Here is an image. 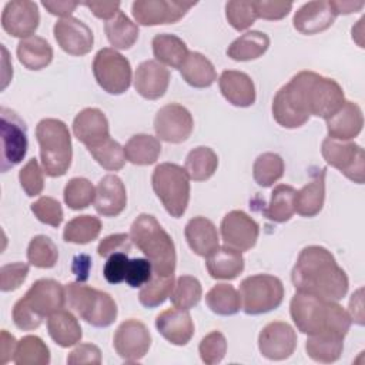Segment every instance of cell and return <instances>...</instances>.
<instances>
[{"label":"cell","mask_w":365,"mask_h":365,"mask_svg":"<svg viewBox=\"0 0 365 365\" xmlns=\"http://www.w3.org/2000/svg\"><path fill=\"white\" fill-rule=\"evenodd\" d=\"M88 269H90V258L84 254L78 255L74 261V265H73V271H74L78 282H83V281L87 279Z\"/></svg>","instance_id":"003e7915"},{"label":"cell","mask_w":365,"mask_h":365,"mask_svg":"<svg viewBox=\"0 0 365 365\" xmlns=\"http://www.w3.org/2000/svg\"><path fill=\"white\" fill-rule=\"evenodd\" d=\"M101 231V221L93 215H78L70 220L63 231L66 242L87 244L98 237Z\"/></svg>","instance_id":"b9f144b4"},{"label":"cell","mask_w":365,"mask_h":365,"mask_svg":"<svg viewBox=\"0 0 365 365\" xmlns=\"http://www.w3.org/2000/svg\"><path fill=\"white\" fill-rule=\"evenodd\" d=\"M29 265L24 262L6 264L0 268V289L3 292L17 289L27 278Z\"/></svg>","instance_id":"db71d44e"},{"label":"cell","mask_w":365,"mask_h":365,"mask_svg":"<svg viewBox=\"0 0 365 365\" xmlns=\"http://www.w3.org/2000/svg\"><path fill=\"white\" fill-rule=\"evenodd\" d=\"M0 168L6 173L23 161L29 148L26 123L7 107L0 108Z\"/></svg>","instance_id":"8fae6325"},{"label":"cell","mask_w":365,"mask_h":365,"mask_svg":"<svg viewBox=\"0 0 365 365\" xmlns=\"http://www.w3.org/2000/svg\"><path fill=\"white\" fill-rule=\"evenodd\" d=\"M30 208L34 217L43 224L58 227L63 222L64 214L61 204L53 197H40L30 205Z\"/></svg>","instance_id":"f5cc1de1"},{"label":"cell","mask_w":365,"mask_h":365,"mask_svg":"<svg viewBox=\"0 0 365 365\" xmlns=\"http://www.w3.org/2000/svg\"><path fill=\"white\" fill-rule=\"evenodd\" d=\"M88 153L93 155V158L108 171H118L125 164V154L124 147L111 137H107L106 140L100 141L98 144L87 148Z\"/></svg>","instance_id":"bcb514c9"},{"label":"cell","mask_w":365,"mask_h":365,"mask_svg":"<svg viewBox=\"0 0 365 365\" xmlns=\"http://www.w3.org/2000/svg\"><path fill=\"white\" fill-rule=\"evenodd\" d=\"M190 248L200 257L207 258L220 247L218 231L214 222L205 217L191 218L184 230Z\"/></svg>","instance_id":"4316f807"},{"label":"cell","mask_w":365,"mask_h":365,"mask_svg":"<svg viewBox=\"0 0 365 365\" xmlns=\"http://www.w3.org/2000/svg\"><path fill=\"white\" fill-rule=\"evenodd\" d=\"M220 230L224 245L241 252L251 250L259 235L257 221L241 210L227 212L221 221Z\"/></svg>","instance_id":"2e32d148"},{"label":"cell","mask_w":365,"mask_h":365,"mask_svg":"<svg viewBox=\"0 0 365 365\" xmlns=\"http://www.w3.org/2000/svg\"><path fill=\"white\" fill-rule=\"evenodd\" d=\"M113 346L125 362H138L151 346V334L138 319H125L115 329Z\"/></svg>","instance_id":"9a60e30c"},{"label":"cell","mask_w":365,"mask_h":365,"mask_svg":"<svg viewBox=\"0 0 365 365\" xmlns=\"http://www.w3.org/2000/svg\"><path fill=\"white\" fill-rule=\"evenodd\" d=\"M224 98L235 107H250L255 103V86L251 77L238 70H224L218 78Z\"/></svg>","instance_id":"484cf974"},{"label":"cell","mask_w":365,"mask_h":365,"mask_svg":"<svg viewBox=\"0 0 365 365\" xmlns=\"http://www.w3.org/2000/svg\"><path fill=\"white\" fill-rule=\"evenodd\" d=\"M192 128L194 120L191 113L177 103L163 106L154 117V131L165 143H184L191 135Z\"/></svg>","instance_id":"5bb4252c"},{"label":"cell","mask_w":365,"mask_h":365,"mask_svg":"<svg viewBox=\"0 0 365 365\" xmlns=\"http://www.w3.org/2000/svg\"><path fill=\"white\" fill-rule=\"evenodd\" d=\"M345 335L338 332H321L315 335H308L305 342L307 355L315 361L322 364H331L339 359L344 349Z\"/></svg>","instance_id":"f1b7e54d"},{"label":"cell","mask_w":365,"mask_h":365,"mask_svg":"<svg viewBox=\"0 0 365 365\" xmlns=\"http://www.w3.org/2000/svg\"><path fill=\"white\" fill-rule=\"evenodd\" d=\"M291 281L299 292L336 302L346 295L349 287L346 272L336 264L331 251L321 245H308L299 252Z\"/></svg>","instance_id":"7a4b0ae2"},{"label":"cell","mask_w":365,"mask_h":365,"mask_svg":"<svg viewBox=\"0 0 365 365\" xmlns=\"http://www.w3.org/2000/svg\"><path fill=\"white\" fill-rule=\"evenodd\" d=\"M53 33L60 48L70 56H84L93 48L94 36L91 29L73 16L56 21Z\"/></svg>","instance_id":"d6986e66"},{"label":"cell","mask_w":365,"mask_h":365,"mask_svg":"<svg viewBox=\"0 0 365 365\" xmlns=\"http://www.w3.org/2000/svg\"><path fill=\"white\" fill-rule=\"evenodd\" d=\"M200 358L207 365H215L222 361L227 352V339L220 331L207 334L198 346Z\"/></svg>","instance_id":"f907efd6"},{"label":"cell","mask_w":365,"mask_h":365,"mask_svg":"<svg viewBox=\"0 0 365 365\" xmlns=\"http://www.w3.org/2000/svg\"><path fill=\"white\" fill-rule=\"evenodd\" d=\"M70 365H98L101 364V351L94 344H80L67 356Z\"/></svg>","instance_id":"91938a15"},{"label":"cell","mask_w":365,"mask_h":365,"mask_svg":"<svg viewBox=\"0 0 365 365\" xmlns=\"http://www.w3.org/2000/svg\"><path fill=\"white\" fill-rule=\"evenodd\" d=\"M241 307L248 315H259L277 309L284 299V285L278 277L257 274L240 284Z\"/></svg>","instance_id":"9c48e42d"},{"label":"cell","mask_w":365,"mask_h":365,"mask_svg":"<svg viewBox=\"0 0 365 365\" xmlns=\"http://www.w3.org/2000/svg\"><path fill=\"white\" fill-rule=\"evenodd\" d=\"M43 171L44 170H41L37 158H34V157L30 158L20 170L19 181H20L23 191L29 197H36L43 192V188H44Z\"/></svg>","instance_id":"816d5d0a"},{"label":"cell","mask_w":365,"mask_h":365,"mask_svg":"<svg viewBox=\"0 0 365 365\" xmlns=\"http://www.w3.org/2000/svg\"><path fill=\"white\" fill-rule=\"evenodd\" d=\"M202 297V287L195 277L181 275L175 279L170 294L171 304L175 308L191 309L198 305Z\"/></svg>","instance_id":"ee69618b"},{"label":"cell","mask_w":365,"mask_h":365,"mask_svg":"<svg viewBox=\"0 0 365 365\" xmlns=\"http://www.w3.org/2000/svg\"><path fill=\"white\" fill-rule=\"evenodd\" d=\"M17 58L29 70H41L53 60L50 43L40 36H30L17 44Z\"/></svg>","instance_id":"836d02e7"},{"label":"cell","mask_w":365,"mask_h":365,"mask_svg":"<svg viewBox=\"0 0 365 365\" xmlns=\"http://www.w3.org/2000/svg\"><path fill=\"white\" fill-rule=\"evenodd\" d=\"M325 171L322 168L314 178L295 194V212L301 217H315L325 201Z\"/></svg>","instance_id":"4dcf8cb0"},{"label":"cell","mask_w":365,"mask_h":365,"mask_svg":"<svg viewBox=\"0 0 365 365\" xmlns=\"http://www.w3.org/2000/svg\"><path fill=\"white\" fill-rule=\"evenodd\" d=\"M155 328L164 339L177 346L187 345L194 335V322L188 309L175 307L164 309L157 315Z\"/></svg>","instance_id":"ffe728a7"},{"label":"cell","mask_w":365,"mask_h":365,"mask_svg":"<svg viewBox=\"0 0 365 365\" xmlns=\"http://www.w3.org/2000/svg\"><path fill=\"white\" fill-rule=\"evenodd\" d=\"M73 133L80 143L90 148L110 137L108 120L106 114L98 108H84L76 115L73 121Z\"/></svg>","instance_id":"cb8c5ba5"},{"label":"cell","mask_w":365,"mask_h":365,"mask_svg":"<svg viewBox=\"0 0 365 365\" xmlns=\"http://www.w3.org/2000/svg\"><path fill=\"white\" fill-rule=\"evenodd\" d=\"M257 19L264 20H281L292 9V1H274V0H258L254 1Z\"/></svg>","instance_id":"9f6ffc18"},{"label":"cell","mask_w":365,"mask_h":365,"mask_svg":"<svg viewBox=\"0 0 365 365\" xmlns=\"http://www.w3.org/2000/svg\"><path fill=\"white\" fill-rule=\"evenodd\" d=\"M207 307L217 315H234L241 309L240 292L230 284H217L205 295Z\"/></svg>","instance_id":"ab89813d"},{"label":"cell","mask_w":365,"mask_h":365,"mask_svg":"<svg viewBox=\"0 0 365 365\" xmlns=\"http://www.w3.org/2000/svg\"><path fill=\"white\" fill-rule=\"evenodd\" d=\"M151 185L165 211L174 218L182 217L190 201V177L185 168L161 163L153 171Z\"/></svg>","instance_id":"ba28073f"},{"label":"cell","mask_w":365,"mask_h":365,"mask_svg":"<svg viewBox=\"0 0 365 365\" xmlns=\"http://www.w3.org/2000/svg\"><path fill=\"white\" fill-rule=\"evenodd\" d=\"M334 14L339 16V14H351V13H356L359 11L365 3L364 1H352V0H329L328 1Z\"/></svg>","instance_id":"03108f58"},{"label":"cell","mask_w":365,"mask_h":365,"mask_svg":"<svg viewBox=\"0 0 365 365\" xmlns=\"http://www.w3.org/2000/svg\"><path fill=\"white\" fill-rule=\"evenodd\" d=\"M205 265L211 278L234 279L244 271V257L241 251L222 245L205 258Z\"/></svg>","instance_id":"83f0119b"},{"label":"cell","mask_w":365,"mask_h":365,"mask_svg":"<svg viewBox=\"0 0 365 365\" xmlns=\"http://www.w3.org/2000/svg\"><path fill=\"white\" fill-rule=\"evenodd\" d=\"M64 289L66 304L87 324L97 328H106L115 321L118 309L110 294L78 281L66 284Z\"/></svg>","instance_id":"52a82bcc"},{"label":"cell","mask_w":365,"mask_h":365,"mask_svg":"<svg viewBox=\"0 0 365 365\" xmlns=\"http://www.w3.org/2000/svg\"><path fill=\"white\" fill-rule=\"evenodd\" d=\"M284 160L275 153L259 154L252 165V177L259 187H271L284 175Z\"/></svg>","instance_id":"7bdbcfd3"},{"label":"cell","mask_w":365,"mask_h":365,"mask_svg":"<svg viewBox=\"0 0 365 365\" xmlns=\"http://www.w3.org/2000/svg\"><path fill=\"white\" fill-rule=\"evenodd\" d=\"M40 23L38 6L29 0H11L6 3L1 13L3 30L19 38H27L34 36Z\"/></svg>","instance_id":"ac0fdd59"},{"label":"cell","mask_w":365,"mask_h":365,"mask_svg":"<svg viewBox=\"0 0 365 365\" xmlns=\"http://www.w3.org/2000/svg\"><path fill=\"white\" fill-rule=\"evenodd\" d=\"M295 348L297 334L288 322H269L258 335V349L269 361H284L294 354Z\"/></svg>","instance_id":"e0dca14e"},{"label":"cell","mask_w":365,"mask_h":365,"mask_svg":"<svg viewBox=\"0 0 365 365\" xmlns=\"http://www.w3.org/2000/svg\"><path fill=\"white\" fill-rule=\"evenodd\" d=\"M133 244L147 257L157 275H174L175 247L170 234L151 214H140L130 227Z\"/></svg>","instance_id":"5b68a950"},{"label":"cell","mask_w":365,"mask_h":365,"mask_svg":"<svg viewBox=\"0 0 365 365\" xmlns=\"http://www.w3.org/2000/svg\"><path fill=\"white\" fill-rule=\"evenodd\" d=\"M131 238L130 234L120 232V234H111L106 238H103L97 247V252L103 258H108L114 252H130L131 250Z\"/></svg>","instance_id":"680465c9"},{"label":"cell","mask_w":365,"mask_h":365,"mask_svg":"<svg viewBox=\"0 0 365 365\" xmlns=\"http://www.w3.org/2000/svg\"><path fill=\"white\" fill-rule=\"evenodd\" d=\"M104 31L107 36V40L114 48L127 50L134 46V43L138 38V26L133 23L121 10L118 13L107 20L104 24Z\"/></svg>","instance_id":"8d00e7d4"},{"label":"cell","mask_w":365,"mask_h":365,"mask_svg":"<svg viewBox=\"0 0 365 365\" xmlns=\"http://www.w3.org/2000/svg\"><path fill=\"white\" fill-rule=\"evenodd\" d=\"M153 277V265L147 258H133L128 261L124 281L131 288H141Z\"/></svg>","instance_id":"11a10c76"},{"label":"cell","mask_w":365,"mask_h":365,"mask_svg":"<svg viewBox=\"0 0 365 365\" xmlns=\"http://www.w3.org/2000/svg\"><path fill=\"white\" fill-rule=\"evenodd\" d=\"M174 275H157L153 272L151 279L144 284L138 294V301L145 308H155L161 305L171 294L174 287Z\"/></svg>","instance_id":"7dc6e473"},{"label":"cell","mask_w":365,"mask_h":365,"mask_svg":"<svg viewBox=\"0 0 365 365\" xmlns=\"http://www.w3.org/2000/svg\"><path fill=\"white\" fill-rule=\"evenodd\" d=\"M16 346H17L16 338L11 334H9L6 329H3L1 331V342H0V364L1 365L9 362L10 359L13 361Z\"/></svg>","instance_id":"e7e4bbea"},{"label":"cell","mask_w":365,"mask_h":365,"mask_svg":"<svg viewBox=\"0 0 365 365\" xmlns=\"http://www.w3.org/2000/svg\"><path fill=\"white\" fill-rule=\"evenodd\" d=\"M225 17L237 31L250 29L257 20L254 1H228L225 4Z\"/></svg>","instance_id":"681fc988"},{"label":"cell","mask_w":365,"mask_h":365,"mask_svg":"<svg viewBox=\"0 0 365 365\" xmlns=\"http://www.w3.org/2000/svg\"><path fill=\"white\" fill-rule=\"evenodd\" d=\"M218 167V157L210 147H195L185 158V171L190 180L205 181L214 175Z\"/></svg>","instance_id":"f35d334b"},{"label":"cell","mask_w":365,"mask_h":365,"mask_svg":"<svg viewBox=\"0 0 365 365\" xmlns=\"http://www.w3.org/2000/svg\"><path fill=\"white\" fill-rule=\"evenodd\" d=\"M36 138L40 145L44 173L53 178L64 175L68 171L73 158L68 127L61 120L43 118L36 127Z\"/></svg>","instance_id":"8992f818"},{"label":"cell","mask_w":365,"mask_h":365,"mask_svg":"<svg viewBox=\"0 0 365 365\" xmlns=\"http://www.w3.org/2000/svg\"><path fill=\"white\" fill-rule=\"evenodd\" d=\"M335 14L325 0L308 1L302 4L294 14L292 24L301 34L312 36L329 29L335 21Z\"/></svg>","instance_id":"603a6c76"},{"label":"cell","mask_w":365,"mask_h":365,"mask_svg":"<svg viewBox=\"0 0 365 365\" xmlns=\"http://www.w3.org/2000/svg\"><path fill=\"white\" fill-rule=\"evenodd\" d=\"M170 84V71L157 60H145L138 64L134 74L135 91L147 98L157 100L163 97Z\"/></svg>","instance_id":"7402d4cb"},{"label":"cell","mask_w":365,"mask_h":365,"mask_svg":"<svg viewBox=\"0 0 365 365\" xmlns=\"http://www.w3.org/2000/svg\"><path fill=\"white\" fill-rule=\"evenodd\" d=\"M86 6L97 19L110 20L113 19L120 10V1H86L81 3Z\"/></svg>","instance_id":"94428289"},{"label":"cell","mask_w":365,"mask_h":365,"mask_svg":"<svg viewBox=\"0 0 365 365\" xmlns=\"http://www.w3.org/2000/svg\"><path fill=\"white\" fill-rule=\"evenodd\" d=\"M94 208L103 217H117L127 207V191L120 177L115 174L104 175L96 187Z\"/></svg>","instance_id":"44dd1931"},{"label":"cell","mask_w":365,"mask_h":365,"mask_svg":"<svg viewBox=\"0 0 365 365\" xmlns=\"http://www.w3.org/2000/svg\"><path fill=\"white\" fill-rule=\"evenodd\" d=\"M151 46L153 54L158 63L178 70L190 53L187 44L180 37L168 33L155 34L153 37Z\"/></svg>","instance_id":"d6a6232c"},{"label":"cell","mask_w":365,"mask_h":365,"mask_svg":"<svg viewBox=\"0 0 365 365\" xmlns=\"http://www.w3.org/2000/svg\"><path fill=\"white\" fill-rule=\"evenodd\" d=\"M63 197L68 208L74 211L84 210L94 201L96 188L87 178L74 177L66 184Z\"/></svg>","instance_id":"c3c4849f"},{"label":"cell","mask_w":365,"mask_h":365,"mask_svg":"<svg viewBox=\"0 0 365 365\" xmlns=\"http://www.w3.org/2000/svg\"><path fill=\"white\" fill-rule=\"evenodd\" d=\"M47 329L51 339L61 348L80 342L83 332L77 318L67 309H58L47 318Z\"/></svg>","instance_id":"f546056e"},{"label":"cell","mask_w":365,"mask_h":365,"mask_svg":"<svg viewBox=\"0 0 365 365\" xmlns=\"http://www.w3.org/2000/svg\"><path fill=\"white\" fill-rule=\"evenodd\" d=\"M58 259V250L47 235H36L27 247V261L36 268H53Z\"/></svg>","instance_id":"f6af8a7d"},{"label":"cell","mask_w":365,"mask_h":365,"mask_svg":"<svg viewBox=\"0 0 365 365\" xmlns=\"http://www.w3.org/2000/svg\"><path fill=\"white\" fill-rule=\"evenodd\" d=\"M324 160L334 168L339 170L346 178L356 184L365 180V153L354 141H339L327 137L321 145Z\"/></svg>","instance_id":"7c38bea8"},{"label":"cell","mask_w":365,"mask_h":365,"mask_svg":"<svg viewBox=\"0 0 365 365\" xmlns=\"http://www.w3.org/2000/svg\"><path fill=\"white\" fill-rule=\"evenodd\" d=\"M13 362L17 365H47L50 349L40 336L26 335L17 342Z\"/></svg>","instance_id":"60d3db41"},{"label":"cell","mask_w":365,"mask_h":365,"mask_svg":"<svg viewBox=\"0 0 365 365\" xmlns=\"http://www.w3.org/2000/svg\"><path fill=\"white\" fill-rule=\"evenodd\" d=\"M93 74L97 84L108 94H123L131 84L130 61L115 48L104 47L97 51L93 60Z\"/></svg>","instance_id":"30bf717a"},{"label":"cell","mask_w":365,"mask_h":365,"mask_svg":"<svg viewBox=\"0 0 365 365\" xmlns=\"http://www.w3.org/2000/svg\"><path fill=\"white\" fill-rule=\"evenodd\" d=\"M127 252H114L107 258V262L103 268V275L110 284H120L125 278L127 265H128Z\"/></svg>","instance_id":"6f0895ef"},{"label":"cell","mask_w":365,"mask_h":365,"mask_svg":"<svg viewBox=\"0 0 365 365\" xmlns=\"http://www.w3.org/2000/svg\"><path fill=\"white\" fill-rule=\"evenodd\" d=\"M325 121L329 138L351 141L362 131L364 115L361 107L356 103L345 100L342 107Z\"/></svg>","instance_id":"d4e9b609"},{"label":"cell","mask_w":365,"mask_h":365,"mask_svg":"<svg viewBox=\"0 0 365 365\" xmlns=\"http://www.w3.org/2000/svg\"><path fill=\"white\" fill-rule=\"evenodd\" d=\"M344 101V90L334 78L304 70L277 91L272 100V117L281 127L298 128L311 115L328 120Z\"/></svg>","instance_id":"6da1fadb"},{"label":"cell","mask_w":365,"mask_h":365,"mask_svg":"<svg viewBox=\"0 0 365 365\" xmlns=\"http://www.w3.org/2000/svg\"><path fill=\"white\" fill-rule=\"evenodd\" d=\"M41 4L50 14L58 16L61 19L71 17V13L80 6V3L77 1H50V0H44L41 1Z\"/></svg>","instance_id":"6125c7cd"},{"label":"cell","mask_w":365,"mask_h":365,"mask_svg":"<svg viewBox=\"0 0 365 365\" xmlns=\"http://www.w3.org/2000/svg\"><path fill=\"white\" fill-rule=\"evenodd\" d=\"M125 160L134 165L154 164L161 154V144L150 134H135L124 145Z\"/></svg>","instance_id":"d590c367"},{"label":"cell","mask_w":365,"mask_h":365,"mask_svg":"<svg viewBox=\"0 0 365 365\" xmlns=\"http://www.w3.org/2000/svg\"><path fill=\"white\" fill-rule=\"evenodd\" d=\"M66 305L64 287L51 278L37 279L13 307V322L19 329H37L44 317H50Z\"/></svg>","instance_id":"277c9868"},{"label":"cell","mask_w":365,"mask_h":365,"mask_svg":"<svg viewBox=\"0 0 365 365\" xmlns=\"http://www.w3.org/2000/svg\"><path fill=\"white\" fill-rule=\"evenodd\" d=\"M364 289L359 288L356 289L351 299H349V309H348V314L352 319V322L358 324V325H364Z\"/></svg>","instance_id":"be15d7a7"},{"label":"cell","mask_w":365,"mask_h":365,"mask_svg":"<svg viewBox=\"0 0 365 365\" xmlns=\"http://www.w3.org/2000/svg\"><path fill=\"white\" fill-rule=\"evenodd\" d=\"M289 312L297 329L307 335L328 331L346 335L352 324L348 311L336 301H327L299 291L291 298Z\"/></svg>","instance_id":"3957f363"},{"label":"cell","mask_w":365,"mask_h":365,"mask_svg":"<svg viewBox=\"0 0 365 365\" xmlns=\"http://www.w3.org/2000/svg\"><path fill=\"white\" fill-rule=\"evenodd\" d=\"M295 188L287 184H278L272 192L271 200L264 208V215L274 222H287L295 212Z\"/></svg>","instance_id":"74e56055"},{"label":"cell","mask_w":365,"mask_h":365,"mask_svg":"<svg viewBox=\"0 0 365 365\" xmlns=\"http://www.w3.org/2000/svg\"><path fill=\"white\" fill-rule=\"evenodd\" d=\"M180 73L185 83L195 88L210 87L217 80L214 64L198 51L188 53L185 61L180 67Z\"/></svg>","instance_id":"1f68e13d"},{"label":"cell","mask_w":365,"mask_h":365,"mask_svg":"<svg viewBox=\"0 0 365 365\" xmlns=\"http://www.w3.org/2000/svg\"><path fill=\"white\" fill-rule=\"evenodd\" d=\"M197 1L137 0L131 6L133 17L141 26L173 24L180 21Z\"/></svg>","instance_id":"4fadbf2b"},{"label":"cell","mask_w":365,"mask_h":365,"mask_svg":"<svg viewBox=\"0 0 365 365\" xmlns=\"http://www.w3.org/2000/svg\"><path fill=\"white\" fill-rule=\"evenodd\" d=\"M269 47V37L258 30H251L235 38L227 48V56L235 61H250L261 57Z\"/></svg>","instance_id":"e575fe53"}]
</instances>
